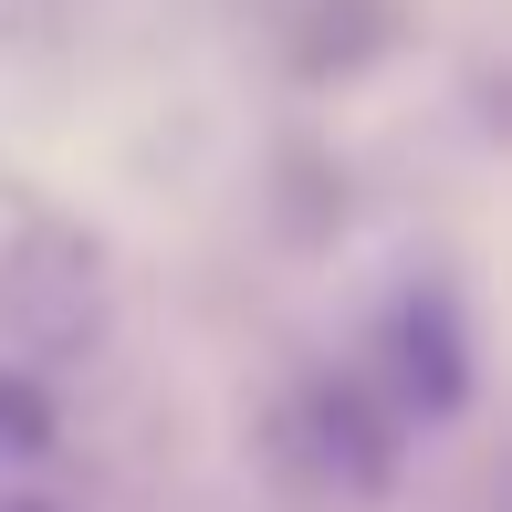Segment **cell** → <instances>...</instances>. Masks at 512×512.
Listing matches in <instances>:
<instances>
[{
  "mask_svg": "<svg viewBox=\"0 0 512 512\" xmlns=\"http://www.w3.org/2000/svg\"><path fill=\"white\" fill-rule=\"evenodd\" d=\"M377 366H387V398L408 418H460L471 408V377H481V345H471V304L450 283H408L377 324Z\"/></svg>",
  "mask_w": 512,
  "mask_h": 512,
  "instance_id": "6da1fadb",
  "label": "cell"
},
{
  "mask_svg": "<svg viewBox=\"0 0 512 512\" xmlns=\"http://www.w3.org/2000/svg\"><path fill=\"white\" fill-rule=\"evenodd\" d=\"M0 314H11L32 345L74 356V345L95 335V314H105V272H95V251H84L63 220H42L32 241H21V262L0 272Z\"/></svg>",
  "mask_w": 512,
  "mask_h": 512,
  "instance_id": "7a4b0ae2",
  "label": "cell"
},
{
  "mask_svg": "<svg viewBox=\"0 0 512 512\" xmlns=\"http://www.w3.org/2000/svg\"><path fill=\"white\" fill-rule=\"evenodd\" d=\"M293 439H304V460L335 492H377L387 481V429H377V398L366 387H345V377H324L304 387V408H293Z\"/></svg>",
  "mask_w": 512,
  "mask_h": 512,
  "instance_id": "3957f363",
  "label": "cell"
},
{
  "mask_svg": "<svg viewBox=\"0 0 512 512\" xmlns=\"http://www.w3.org/2000/svg\"><path fill=\"white\" fill-rule=\"evenodd\" d=\"M0 450H11V460L53 450V398H42L32 377H11V366H0Z\"/></svg>",
  "mask_w": 512,
  "mask_h": 512,
  "instance_id": "277c9868",
  "label": "cell"
},
{
  "mask_svg": "<svg viewBox=\"0 0 512 512\" xmlns=\"http://www.w3.org/2000/svg\"><path fill=\"white\" fill-rule=\"evenodd\" d=\"M0 512H53V502H0Z\"/></svg>",
  "mask_w": 512,
  "mask_h": 512,
  "instance_id": "5b68a950",
  "label": "cell"
}]
</instances>
